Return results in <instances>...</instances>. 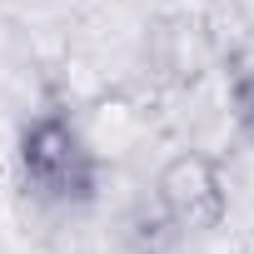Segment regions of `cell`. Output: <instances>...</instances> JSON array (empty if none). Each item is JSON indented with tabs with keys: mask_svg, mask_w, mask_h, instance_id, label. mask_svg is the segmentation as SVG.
Instances as JSON below:
<instances>
[{
	"mask_svg": "<svg viewBox=\"0 0 254 254\" xmlns=\"http://www.w3.org/2000/svg\"><path fill=\"white\" fill-rule=\"evenodd\" d=\"M155 209L170 219L180 239L190 234H214L229 219V180L214 155L204 150H175L155 170Z\"/></svg>",
	"mask_w": 254,
	"mask_h": 254,
	"instance_id": "obj_2",
	"label": "cell"
},
{
	"mask_svg": "<svg viewBox=\"0 0 254 254\" xmlns=\"http://www.w3.org/2000/svg\"><path fill=\"white\" fill-rule=\"evenodd\" d=\"M229 120H234V130L254 145V65L234 70V80H229Z\"/></svg>",
	"mask_w": 254,
	"mask_h": 254,
	"instance_id": "obj_3",
	"label": "cell"
},
{
	"mask_svg": "<svg viewBox=\"0 0 254 254\" xmlns=\"http://www.w3.org/2000/svg\"><path fill=\"white\" fill-rule=\"evenodd\" d=\"M15 175H20V190L40 209L80 214V209L100 204L105 165H100V150L90 145V135L80 130V120L60 105H45L15 135Z\"/></svg>",
	"mask_w": 254,
	"mask_h": 254,
	"instance_id": "obj_1",
	"label": "cell"
}]
</instances>
